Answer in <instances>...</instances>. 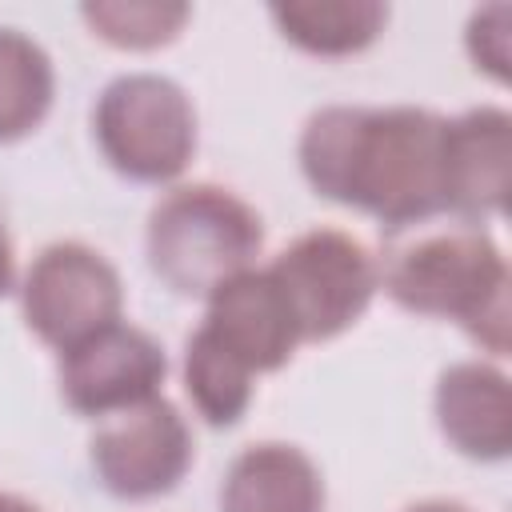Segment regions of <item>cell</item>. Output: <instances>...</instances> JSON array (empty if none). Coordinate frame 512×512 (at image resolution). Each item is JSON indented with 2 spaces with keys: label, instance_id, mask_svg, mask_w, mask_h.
<instances>
[{
  "label": "cell",
  "instance_id": "2e32d148",
  "mask_svg": "<svg viewBox=\"0 0 512 512\" xmlns=\"http://www.w3.org/2000/svg\"><path fill=\"white\" fill-rule=\"evenodd\" d=\"M80 16L108 44L156 48V44H168L184 28L188 4L180 0H96V4H84Z\"/></svg>",
  "mask_w": 512,
  "mask_h": 512
},
{
  "label": "cell",
  "instance_id": "8992f818",
  "mask_svg": "<svg viewBox=\"0 0 512 512\" xmlns=\"http://www.w3.org/2000/svg\"><path fill=\"white\" fill-rule=\"evenodd\" d=\"M20 300H24V316L32 332L60 352L116 324L124 308L116 268L100 252L76 240L48 244L32 260Z\"/></svg>",
  "mask_w": 512,
  "mask_h": 512
},
{
  "label": "cell",
  "instance_id": "3957f363",
  "mask_svg": "<svg viewBox=\"0 0 512 512\" xmlns=\"http://www.w3.org/2000/svg\"><path fill=\"white\" fill-rule=\"evenodd\" d=\"M260 244V216L216 184L172 188L148 216V264L180 296H212L252 268Z\"/></svg>",
  "mask_w": 512,
  "mask_h": 512
},
{
  "label": "cell",
  "instance_id": "9c48e42d",
  "mask_svg": "<svg viewBox=\"0 0 512 512\" xmlns=\"http://www.w3.org/2000/svg\"><path fill=\"white\" fill-rule=\"evenodd\" d=\"M248 372H276L300 344L296 320L268 268H244L208 296L200 324Z\"/></svg>",
  "mask_w": 512,
  "mask_h": 512
},
{
  "label": "cell",
  "instance_id": "7c38bea8",
  "mask_svg": "<svg viewBox=\"0 0 512 512\" xmlns=\"http://www.w3.org/2000/svg\"><path fill=\"white\" fill-rule=\"evenodd\" d=\"M220 512H324V484L300 448L252 444L224 476Z\"/></svg>",
  "mask_w": 512,
  "mask_h": 512
},
{
  "label": "cell",
  "instance_id": "7a4b0ae2",
  "mask_svg": "<svg viewBox=\"0 0 512 512\" xmlns=\"http://www.w3.org/2000/svg\"><path fill=\"white\" fill-rule=\"evenodd\" d=\"M388 296L420 316H444L488 352H508V264L480 228H448L412 240L384 268Z\"/></svg>",
  "mask_w": 512,
  "mask_h": 512
},
{
  "label": "cell",
  "instance_id": "ac0fdd59",
  "mask_svg": "<svg viewBox=\"0 0 512 512\" xmlns=\"http://www.w3.org/2000/svg\"><path fill=\"white\" fill-rule=\"evenodd\" d=\"M12 280H16V260H12L8 232L0 228V296H4V292H12Z\"/></svg>",
  "mask_w": 512,
  "mask_h": 512
},
{
  "label": "cell",
  "instance_id": "30bf717a",
  "mask_svg": "<svg viewBox=\"0 0 512 512\" xmlns=\"http://www.w3.org/2000/svg\"><path fill=\"white\" fill-rule=\"evenodd\" d=\"M512 184V116L472 108L444 124V212L496 216Z\"/></svg>",
  "mask_w": 512,
  "mask_h": 512
},
{
  "label": "cell",
  "instance_id": "4fadbf2b",
  "mask_svg": "<svg viewBox=\"0 0 512 512\" xmlns=\"http://www.w3.org/2000/svg\"><path fill=\"white\" fill-rule=\"evenodd\" d=\"M272 20L304 52L344 56L376 40L388 20V8L380 0H292L276 4Z\"/></svg>",
  "mask_w": 512,
  "mask_h": 512
},
{
  "label": "cell",
  "instance_id": "52a82bcc",
  "mask_svg": "<svg viewBox=\"0 0 512 512\" xmlns=\"http://www.w3.org/2000/svg\"><path fill=\"white\" fill-rule=\"evenodd\" d=\"M188 464H192L188 424L164 396L104 416L100 432L92 436V468L100 484L124 500H148L176 488Z\"/></svg>",
  "mask_w": 512,
  "mask_h": 512
},
{
  "label": "cell",
  "instance_id": "ba28073f",
  "mask_svg": "<svg viewBox=\"0 0 512 512\" xmlns=\"http://www.w3.org/2000/svg\"><path fill=\"white\" fill-rule=\"evenodd\" d=\"M164 368L160 344L148 332L116 320L60 352V392L80 416H116L152 400Z\"/></svg>",
  "mask_w": 512,
  "mask_h": 512
},
{
  "label": "cell",
  "instance_id": "ffe728a7",
  "mask_svg": "<svg viewBox=\"0 0 512 512\" xmlns=\"http://www.w3.org/2000/svg\"><path fill=\"white\" fill-rule=\"evenodd\" d=\"M0 512H40V508H36V504H28V500H20V496L0 492Z\"/></svg>",
  "mask_w": 512,
  "mask_h": 512
},
{
  "label": "cell",
  "instance_id": "9a60e30c",
  "mask_svg": "<svg viewBox=\"0 0 512 512\" xmlns=\"http://www.w3.org/2000/svg\"><path fill=\"white\" fill-rule=\"evenodd\" d=\"M184 388L196 412L208 424L224 428L244 416L252 400V372L236 356H228L204 328H196L184 348Z\"/></svg>",
  "mask_w": 512,
  "mask_h": 512
},
{
  "label": "cell",
  "instance_id": "6da1fadb",
  "mask_svg": "<svg viewBox=\"0 0 512 512\" xmlns=\"http://www.w3.org/2000/svg\"><path fill=\"white\" fill-rule=\"evenodd\" d=\"M444 124L408 104H328L304 124L300 168L320 196L404 228L444 212Z\"/></svg>",
  "mask_w": 512,
  "mask_h": 512
},
{
  "label": "cell",
  "instance_id": "5bb4252c",
  "mask_svg": "<svg viewBox=\"0 0 512 512\" xmlns=\"http://www.w3.org/2000/svg\"><path fill=\"white\" fill-rule=\"evenodd\" d=\"M52 60L48 52L16 32L0 28V144L32 132L52 104Z\"/></svg>",
  "mask_w": 512,
  "mask_h": 512
},
{
  "label": "cell",
  "instance_id": "277c9868",
  "mask_svg": "<svg viewBox=\"0 0 512 512\" xmlns=\"http://www.w3.org/2000/svg\"><path fill=\"white\" fill-rule=\"evenodd\" d=\"M96 144L104 160L144 184L184 172L196 148V112L180 84L156 72H128L96 100Z\"/></svg>",
  "mask_w": 512,
  "mask_h": 512
},
{
  "label": "cell",
  "instance_id": "8fae6325",
  "mask_svg": "<svg viewBox=\"0 0 512 512\" xmlns=\"http://www.w3.org/2000/svg\"><path fill=\"white\" fill-rule=\"evenodd\" d=\"M440 432L472 460H504L512 448V392L492 364H452L436 384Z\"/></svg>",
  "mask_w": 512,
  "mask_h": 512
},
{
  "label": "cell",
  "instance_id": "d6986e66",
  "mask_svg": "<svg viewBox=\"0 0 512 512\" xmlns=\"http://www.w3.org/2000/svg\"><path fill=\"white\" fill-rule=\"evenodd\" d=\"M404 512H468V508L456 504V500H424V504H412Z\"/></svg>",
  "mask_w": 512,
  "mask_h": 512
},
{
  "label": "cell",
  "instance_id": "e0dca14e",
  "mask_svg": "<svg viewBox=\"0 0 512 512\" xmlns=\"http://www.w3.org/2000/svg\"><path fill=\"white\" fill-rule=\"evenodd\" d=\"M508 20H512V8L492 4V8H480L468 24L472 60H476V68H488L496 80L508 76Z\"/></svg>",
  "mask_w": 512,
  "mask_h": 512
},
{
  "label": "cell",
  "instance_id": "5b68a950",
  "mask_svg": "<svg viewBox=\"0 0 512 512\" xmlns=\"http://www.w3.org/2000/svg\"><path fill=\"white\" fill-rule=\"evenodd\" d=\"M268 276L288 300L300 340H332L368 308L376 292V264L360 240L340 228H312L296 236L272 264Z\"/></svg>",
  "mask_w": 512,
  "mask_h": 512
}]
</instances>
